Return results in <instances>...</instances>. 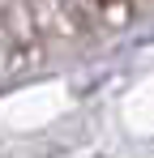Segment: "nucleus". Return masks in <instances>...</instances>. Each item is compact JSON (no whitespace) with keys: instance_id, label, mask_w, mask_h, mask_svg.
Listing matches in <instances>:
<instances>
[]
</instances>
